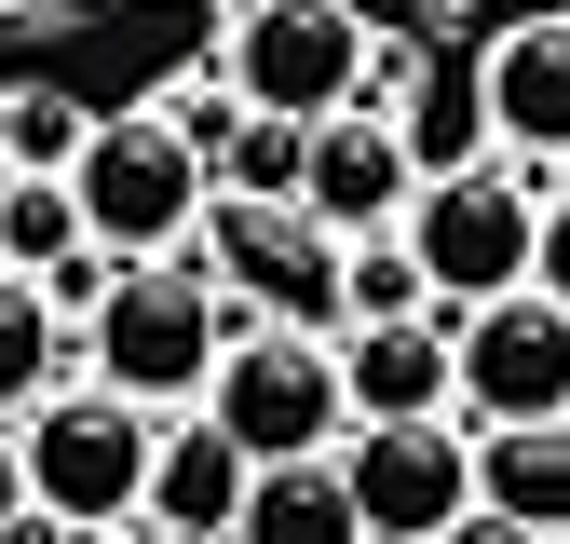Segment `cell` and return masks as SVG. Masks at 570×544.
Listing matches in <instances>:
<instances>
[{
	"label": "cell",
	"mask_w": 570,
	"mask_h": 544,
	"mask_svg": "<svg viewBox=\"0 0 570 544\" xmlns=\"http://www.w3.org/2000/svg\"><path fill=\"white\" fill-rule=\"evenodd\" d=\"M232 340H245V313L204 286L190 259H136V272H122V300L96 313L82 354H96V381H109V395H136V408L164 422V408H204V381H218Z\"/></svg>",
	"instance_id": "cell-2"
},
{
	"label": "cell",
	"mask_w": 570,
	"mask_h": 544,
	"mask_svg": "<svg viewBox=\"0 0 570 544\" xmlns=\"http://www.w3.org/2000/svg\"><path fill=\"white\" fill-rule=\"evenodd\" d=\"M449 544H543V531H517V517H489V504H475V517H462Z\"/></svg>",
	"instance_id": "cell-23"
},
{
	"label": "cell",
	"mask_w": 570,
	"mask_h": 544,
	"mask_svg": "<svg viewBox=\"0 0 570 544\" xmlns=\"http://www.w3.org/2000/svg\"><path fill=\"white\" fill-rule=\"evenodd\" d=\"M96 123H109V109L55 96V82H14V96H0V164H14V177H82Z\"/></svg>",
	"instance_id": "cell-15"
},
{
	"label": "cell",
	"mask_w": 570,
	"mask_h": 544,
	"mask_svg": "<svg viewBox=\"0 0 570 544\" xmlns=\"http://www.w3.org/2000/svg\"><path fill=\"white\" fill-rule=\"evenodd\" d=\"M14 436H28V504H41L55 531H136V517H150V449H164V422H150L136 395L55 381Z\"/></svg>",
	"instance_id": "cell-1"
},
{
	"label": "cell",
	"mask_w": 570,
	"mask_h": 544,
	"mask_svg": "<svg viewBox=\"0 0 570 544\" xmlns=\"http://www.w3.org/2000/svg\"><path fill=\"white\" fill-rule=\"evenodd\" d=\"M218 68L258 123H340L367 109V14L353 0H245Z\"/></svg>",
	"instance_id": "cell-5"
},
{
	"label": "cell",
	"mask_w": 570,
	"mask_h": 544,
	"mask_svg": "<svg viewBox=\"0 0 570 544\" xmlns=\"http://www.w3.org/2000/svg\"><path fill=\"white\" fill-rule=\"evenodd\" d=\"M14 517H28V436L0 422V531H14Z\"/></svg>",
	"instance_id": "cell-22"
},
{
	"label": "cell",
	"mask_w": 570,
	"mask_h": 544,
	"mask_svg": "<svg viewBox=\"0 0 570 544\" xmlns=\"http://www.w3.org/2000/svg\"><path fill=\"white\" fill-rule=\"evenodd\" d=\"M245 490H258V463L204 422V408H177L164 449H150V531L164 544H232L245 531Z\"/></svg>",
	"instance_id": "cell-13"
},
{
	"label": "cell",
	"mask_w": 570,
	"mask_h": 544,
	"mask_svg": "<svg viewBox=\"0 0 570 544\" xmlns=\"http://www.w3.org/2000/svg\"><path fill=\"white\" fill-rule=\"evenodd\" d=\"M543 544H570V531H543Z\"/></svg>",
	"instance_id": "cell-28"
},
{
	"label": "cell",
	"mask_w": 570,
	"mask_h": 544,
	"mask_svg": "<svg viewBox=\"0 0 570 544\" xmlns=\"http://www.w3.org/2000/svg\"><path fill=\"white\" fill-rule=\"evenodd\" d=\"M204 422H218L258 476L272 463H340L353 436V395H340V340H299V327H245L218 381H204Z\"/></svg>",
	"instance_id": "cell-4"
},
{
	"label": "cell",
	"mask_w": 570,
	"mask_h": 544,
	"mask_svg": "<svg viewBox=\"0 0 570 544\" xmlns=\"http://www.w3.org/2000/svg\"><path fill=\"white\" fill-rule=\"evenodd\" d=\"M299 218H313L326 245H394V232L421 218V150H407L394 109H340V123H313Z\"/></svg>",
	"instance_id": "cell-9"
},
{
	"label": "cell",
	"mask_w": 570,
	"mask_h": 544,
	"mask_svg": "<svg viewBox=\"0 0 570 544\" xmlns=\"http://www.w3.org/2000/svg\"><path fill=\"white\" fill-rule=\"evenodd\" d=\"M340 395H353V422H449V408H462V340H449V313L353 327L340 340Z\"/></svg>",
	"instance_id": "cell-11"
},
{
	"label": "cell",
	"mask_w": 570,
	"mask_h": 544,
	"mask_svg": "<svg viewBox=\"0 0 570 544\" xmlns=\"http://www.w3.org/2000/svg\"><path fill=\"white\" fill-rule=\"evenodd\" d=\"M421 313H435V286H421L407 232H394V245H340V340H353V327H421Z\"/></svg>",
	"instance_id": "cell-18"
},
{
	"label": "cell",
	"mask_w": 570,
	"mask_h": 544,
	"mask_svg": "<svg viewBox=\"0 0 570 544\" xmlns=\"http://www.w3.org/2000/svg\"><path fill=\"white\" fill-rule=\"evenodd\" d=\"M0 544H82V531H55V517L28 504V517H14V531H0Z\"/></svg>",
	"instance_id": "cell-24"
},
{
	"label": "cell",
	"mask_w": 570,
	"mask_h": 544,
	"mask_svg": "<svg viewBox=\"0 0 570 544\" xmlns=\"http://www.w3.org/2000/svg\"><path fill=\"white\" fill-rule=\"evenodd\" d=\"M0 14H55V0H0Z\"/></svg>",
	"instance_id": "cell-26"
},
{
	"label": "cell",
	"mask_w": 570,
	"mask_h": 544,
	"mask_svg": "<svg viewBox=\"0 0 570 544\" xmlns=\"http://www.w3.org/2000/svg\"><path fill=\"white\" fill-rule=\"evenodd\" d=\"M164 123H177V136H190V150H204V164H232V136H245V123H258V109H245V96H232V68H190V82H177V96H164Z\"/></svg>",
	"instance_id": "cell-20"
},
{
	"label": "cell",
	"mask_w": 570,
	"mask_h": 544,
	"mask_svg": "<svg viewBox=\"0 0 570 544\" xmlns=\"http://www.w3.org/2000/svg\"><path fill=\"white\" fill-rule=\"evenodd\" d=\"M68 204H82V232L109 259H177L204 218H218V164H204L164 109H109L82 177H68Z\"/></svg>",
	"instance_id": "cell-3"
},
{
	"label": "cell",
	"mask_w": 570,
	"mask_h": 544,
	"mask_svg": "<svg viewBox=\"0 0 570 544\" xmlns=\"http://www.w3.org/2000/svg\"><path fill=\"white\" fill-rule=\"evenodd\" d=\"M530 286L570 313V204H543V259H530Z\"/></svg>",
	"instance_id": "cell-21"
},
{
	"label": "cell",
	"mask_w": 570,
	"mask_h": 544,
	"mask_svg": "<svg viewBox=\"0 0 570 544\" xmlns=\"http://www.w3.org/2000/svg\"><path fill=\"white\" fill-rule=\"evenodd\" d=\"M449 340H462V408L489 436H557L570 422V313L543 286L489 300V313H449Z\"/></svg>",
	"instance_id": "cell-8"
},
{
	"label": "cell",
	"mask_w": 570,
	"mask_h": 544,
	"mask_svg": "<svg viewBox=\"0 0 570 544\" xmlns=\"http://www.w3.org/2000/svg\"><path fill=\"white\" fill-rule=\"evenodd\" d=\"M0 204H14V164H0Z\"/></svg>",
	"instance_id": "cell-27"
},
{
	"label": "cell",
	"mask_w": 570,
	"mask_h": 544,
	"mask_svg": "<svg viewBox=\"0 0 570 544\" xmlns=\"http://www.w3.org/2000/svg\"><path fill=\"white\" fill-rule=\"evenodd\" d=\"M340 476H353L367 544H449V531L489 504L462 422H353V436H340Z\"/></svg>",
	"instance_id": "cell-7"
},
{
	"label": "cell",
	"mask_w": 570,
	"mask_h": 544,
	"mask_svg": "<svg viewBox=\"0 0 570 544\" xmlns=\"http://www.w3.org/2000/svg\"><path fill=\"white\" fill-rule=\"evenodd\" d=\"M475 109H489V136H503V150L570 164V14H530V28H503V41H489Z\"/></svg>",
	"instance_id": "cell-12"
},
{
	"label": "cell",
	"mask_w": 570,
	"mask_h": 544,
	"mask_svg": "<svg viewBox=\"0 0 570 544\" xmlns=\"http://www.w3.org/2000/svg\"><path fill=\"white\" fill-rule=\"evenodd\" d=\"M407 259H421V286H435V313H489V300L530 286L543 204H530L517 177H435L421 218H407Z\"/></svg>",
	"instance_id": "cell-6"
},
{
	"label": "cell",
	"mask_w": 570,
	"mask_h": 544,
	"mask_svg": "<svg viewBox=\"0 0 570 544\" xmlns=\"http://www.w3.org/2000/svg\"><path fill=\"white\" fill-rule=\"evenodd\" d=\"M55 368H68V327H55V300L28 286V272H0V422H28V408L55 395Z\"/></svg>",
	"instance_id": "cell-17"
},
{
	"label": "cell",
	"mask_w": 570,
	"mask_h": 544,
	"mask_svg": "<svg viewBox=\"0 0 570 544\" xmlns=\"http://www.w3.org/2000/svg\"><path fill=\"white\" fill-rule=\"evenodd\" d=\"M204 259L232 272L245 300H272V327H340V245L299 218V204H218L204 218Z\"/></svg>",
	"instance_id": "cell-10"
},
{
	"label": "cell",
	"mask_w": 570,
	"mask_h": 544,
	"mask_svg": "<svg viewBox=\"0 0 570 544\" xmlns=\"http://www.w3.org/2000/svg\"><path fill=\"white\" fill-rule=\"evenodd\" d=\"M82 245H96V232H82V204H68V177H14V204H0V272L41 286V272L82 259Z\"/></svg>",
	"instance_id": "cell-19"
},
{
	"label": "cell",
	"mask_w": 570,
	"mask_h": 544,
	"mask_svg": "<svg viewBox=\"0 0 570 544\" xmlns=\"http://www.w3.org/2000/svg\"><path fill=\"white\" fill-rule=\"evenodd\" d=\"M475 490H489V517H517V531H570V449L557 436H489L475 449Z\"/></svg>",
	"instance_id": "cell-16"
},
{
	"label": "cell",
	"mask_w": 570,
	"mask_h": 544,
	"mask_svg": "<svg viewBox=\"0 0 570 544\" xmlns=\"http://www.w3.org/2000/svg\"><path fill=\"white\" fill-rule=\"evenodd\" d=\"M232 544H367V517H353V476L340 463H272L245 490V531Z\"/></svg>",
	"instance_id": "cell-14"
},
{
	"label": "cell",
	"mask_w": 570,
	"mask_h": 544,
	"mask_svg": "<svg viewBox=\"0 0 570 544\" xmlns=\"http://www.w3.org/2000/svg\"><path fill=\"white\" fill-rule=\"evenodd\" d=\"M82 544H164V531H150V517H136V531H82Z\"/></svg>",
	"instance_id": "cell-25"
}]
</instances>
